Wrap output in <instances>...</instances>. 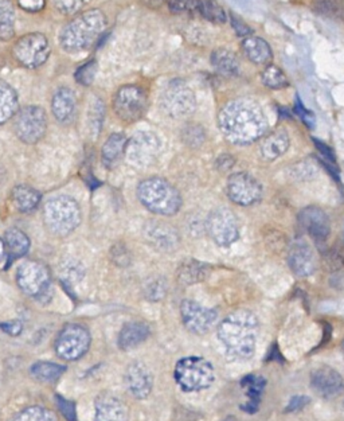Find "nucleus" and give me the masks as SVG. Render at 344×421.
<instances>
[{"label": "nucleus", "instance_id": "nucleus-33", "mask_svg": "<svg viewBox=\"0 0 344 421\" xmlns=\"http://www.w3.org/2000/svg\"><path fill=\"white\" fill-rule=\"evenodd\" d=\"M66 368L63 365H58V363H53V362H37L31 366V375L39 381V383H45V384H50L57 381L62 374L65 373Z\"/></svg>", "mask_w": 344, "mask_h": 421}, {"label": "nucleus", "instance_id": "nucleus-19", "mask_svg": "<svg viewBox=\"0 0 344 421\" xmlns=\"http://www.w3.org/2000/svg\"><path fill=\"white\" fill-rule=\"evenodd\" d=\"M288 264L292 272L299 277H308L313 273L316 267L315 255L306 241L297 240L291 245L288 253Z\"/></svg>", "mask_w": 344, "mask_h": 421}, {"label": "nucleus", "instance_id": "nucleus-18", "mask_svg": "<svg viewBox=\"0 0 344 421\" xmlns=\"http://www.w3.org/2000/svg\"><path fill=\"white\" fill-rule=\"evenodd\" d=\"M311 388L324 398H335L344 390V380L330 366H321L311 374Z\"/></svg>", "mask_w": 344, "mask_h": 421}, {"label": "nucleus", "instance_id": "nucleus-17", "mask_svg": "<svg viewBox=\"0 0 344 421\" xmlns=\"http://www.w3.org/2000/svg\"><path fill=\"white\" fill-rule=\"evenodd\" d=\"M299 221L303 229L318 244H324L331 233V223L326 211L316 206H308L300 211Z\"/></svg>", "mask_w": 344, "mask_h": 421}, {"label": "nucleus", "instance_id": "nucleus-40", "mask_svg": "<svg viewBox=\"0 0 344 421\" xmlns=\"http://www.w3.org/2000/svg\"><path fill=\"white\" fill-rule=\"evenodd\" d=\"M102 123H104V102L97 97H95L89 104V114H87V125L90 128V132L95 134V137L99 135Z\"/></svg>", "mask_w": 344, "mask_h": 421}, {"label": "nucleus", "instance_id": "nucleus-31", "mask_svg": "<svg viewBox=\"0 0 344 421\" xmlns=\"http://www.w3.org/2000/svg\"><path fill=\"white\" fill-rule=\"evenodd\" d=\"M18 112V96L13 87L0 81V124L13 119Z\"/></svg>", "mask_w": 344, "mask_h": 421}, {"label": "nucleus", "instance_id": "nucleus-23", "mask_svg": "<svg viewBox=\"0 0 344 421\" xmlns=\"http://www.w3.org/2000/svg\"><path fill=\"white\" fill-rule=\"evenodd\" d=\"M144 235L154 247L163 250L173 249L179 243L176 230L170 225L161 223L160 221H151L148 223L144 228Z\"/></svg>", "mask_w": 344, "mask_h": 421}, {"label": "nucleus", "instance_id": "nucleus-14", "mask_svg": "<svg viewBox=\"0 0 344 421\" xmlns=\"http://www.w3.org/2000/svg\"><path fill=\"white\" fill-rule=\"evenodd\" d=\"M208 233L220 247H230L240 237V228L237 218L229 209H217L210 213Z\"/></svg>", "mask_w": 344, "mask_h": 421}, {"label": "nucleus", "instance_id": "nucleus-1", "mask_svg": "<svg viewBox=\"0 0 344 421\" xmlns=\"http://www.w3.org/2000/svg\"><path fill=\"white\" fill-rule=\"evenodd\" d=\"M218 124L223 137L238 146L254 143L268 129V120L262 108L250 99L227 102L220 112Z\"/></svg>", "mask_w": 344, "mask_h": 421}, {"label": "nucleus", "instance_id": "nucleus-13", "mask_svg": "<svg viewBox=\"0 0 344 421\" xmlns=\"http://www.w3.org/2000/svg\"><path fill=\"white\" fill-rule=\"evenodd\" d=\"M159 149L160 142L158 137L152 132L141 131L136 132L135 135L127 142L124 158L131 166L143 169L156 161Z\"/></svg>", "mask_w": 344, "mask_h": 421}, {"label": "nucleus", "instance_id": "nucleus-9", "mask_svg": "<svg viewBox=\"0 0 344 421\" xmlns=\"http://www.w3.org/2000/svg\"><path fill=\"white\" fill-rule=\"evenodd\" d=\"M113 111L127 124L139 122L147 111V92L139 85L122 87L113 99Z\"/></svg>", "mask_w": 344, "mask_h": 421}, {"label": "nucleus", "instance_id": "nucleus-27", "mask_svg": "<svg viewBox=\"0 0 344 421\" xmlns=\"http://www.w3.org/2000/svg\"><path fill=\"white\" fill-rule=\"evenodd\" d=\"M242 49L245 51L246 57L253 63L262 65L268 63L272 60V49L269 43L258 37H247L242 42Z\"/></svg>", "mask_w": 344, "mask_h": 421}, {"label": "nucleus", "instance_id": "nucleus-51", "mask_svg": "<svg viewBox=\"0 0 344 421\" xmlns=\"http://www.w3.org/2000/svg\"><path fill=\"white\" fill-rule=\"evenodd\" d=\"M309 403V398L307 396H296L289 401L288 407H286V412H296L300 409L304 408Z\"/></svg>", "mask_w": 344, "mask_h": 421}, {"label": "nucleus", "instance_id": "nucleus-35", "mask_svg": "<svg viewBox=\"0 0 344 421\" xmlns=\"http://www.w3.org/2000/svg\"><path fill=\"white\" fill-rule=\"evenodd\" d=\"M242 386L247 388V396L250 397V403L244 407L246 412L254 413L258 409L259 396L262 393V389L265 386V380L259 375H247L242 380Z\"/></svg>", "mask_w": 344, "mask_h": 421}, {"label": "nucleus", "instance_id": "nucleus-7", "mask_svg": "<svg viewBox=\"0 0 344 421\" xmlns=\"http://www.w3.org/2000/svg\"><path fill=\"white\" fill-rule=\"evenodd\" d=\"M215 373L208 359L187 357L175 366V380L186 392H199L214 383Z\"/></svg>", "mask_w": 344, "mask_h": 421}, {"label": "nucleus", "instance_id": "nucleus-10", "mask_svg": "<svg viewBox=\"0 0 344 421\" xmlns=\"http://www.w3.org/2000/svg\"><path fill=\"white\" fill-rule=\"evenodd\" d=\"M48 129L46 112L41 107L28 105L14 116V131L26 144H36L45 137Z\"/></svg>", "mask_w": 344, "mask_h": 421}, {"label": "nucleus", "instance_id": "nucleus-28", "mask_svg": "<svg viewBox=\"0 0 344 421\" xmlns=\"http://www.w3.org/2000/svg\"><path fill=\"white\" fill-rule=\"evenodd\" d=\"M209 275V267L197 260H187L182 262L176 271V277L179 283L190 285L205 280Z\"/></svg>", "mask_w": 344, "mask_h": 421}, {"label": "nucleus", "instance_id": "nucleus-41", "mask_svg": "<svg viewBox=\"0 0 344 421\" xmlns=\"http://www.w3.org/2000/svg\"><path fill=\"white\" fill-rule=\"evenodd\" d=\"M167 289H168L167 282L160 276H154V277L148 279L144 284V297L148 300L158 302L166 297Z\"/></svg>", "mask_w": 344, "mask_h": 421}, {"label": "nucleus", "instance_id": "nucleus-36", "mask_svg": "<svg viewBox=\"0 0 344 421\" xmlns=\"http://www.w3.org/2000/svg\"><path fill=\"white\" fill-rule=\"evenodd\" d=\"M312 9L323 16L340 19L344 16V0H315Z\"/></svg>", "mask_w": 344, "mask_h": 421}, {"label": "nucleus", "instance_id": "nucleus-50", "mask_svg": "<svg viewBox=\"0 0 344 421\" xmlns=\"http://www.w3.org/2000/svg\"><path fill=\"white\" fill-rule=\"evenodd\" d=\"M16 4L27 13H39L45 9L46 0H16Z\"/></svg>", "mask_w": 344, "mask_h": 421}, {"label": "nucleus", "instance_id": "nucleus-5", "mask_svg": "<svg viewBox=\"0 0 344 421\" xmlns=\"http://www.w3.org/2000/svg\"><path fill=\"white\" fill-rule=\"evenodd\" d=\"M43 221L53 235H70L81 223V209L73 198L58 196L45 203Z\"/></svg>", "mask_w": 344, "mask_h": 421}, {"label": "nucleus", "instance_id": "nucleus-54", "mask_svg": "<svg viewBox=\"0 0 344 421\" xmlns=\"http://www.w3.org/2000/svg\"><path fill=\"white\" fill-rule=\"evenodd\" d=\"M143 6H146L148 9H152V10H155V9H160L161 6H163V3H164V0H139Z\"/></svg>", "mask_w": 344, "mask_h": 421}, {"label": "nucleus", "instance_id": "nucleus-45", "mask_svg": "<svg viewBox=\"0 0 344 421\" xmlns=\"http://www.w3.org/2000/svg\"><path fill=\"white\" fill-rule=\"evenodd\" d=\"M182 137H183V140H185L188 146L198 147V146L202 144V142L205 139V132L198 125H190V127H187L185 131H183Z\"/></svg>", "mask_w": 344, "mask_h": 421}, {"label": "nucleus", "instance_id": "nucleus-32", "mask_svg": "<svg viewBox=\"0 0 344 421\" xmlns=\"http://www.w3.org/2000/svg\"><path fill=\"white\" fill-rule=\"evenodd\" d=\"M4 243H6V248L9 250V253L15 259L23 257L30 249L28 237L16 228H11L6 232Z\"/></svg>", "mask_w": 344, "mask_h": 421}, {"label": "nucleus", "instance_id": "nucleus-2", "mask_svg": "<svg viewBox=\"0 0 344 421\" xmlns=\"http://www.w3.org/2000/svg\"><path fill=\"white\" fill-rule=\"evenodd\" d=\"M257 336V316L247 310L230 314L218 327V338L225 353L234 361L249 359L254 354Z\"/></svg>", "mask_w": 344, "mask_h": 421}, {"label": "nucleus", "instance_id": "nucleus-49", "mask_svg": "<svg viewBox=\"0 0 344 421\" xmlns=\"http://www.w3.org/2000/svg\"><path fill=\"white\" fill-rule=\"evenodd\" d=\"M230 21H232L234 31L238 37L247 38L252 36V28L246 25L240 16H237L235 14H230Z\"/></svg>", "mask_w": 344, "mask_h": 421}, {"label": "nucleus", "instance_id": "nucleus-30", "mask_svg": "<svg viewBox=\"0 0 344 421\" xmlns=\"http://www.w3.org/2000/svg\"><path fill=\"white\" fill-rule=\"evenodd\" d=\"M211 63L221 75H237L240 73V61L230 50L217 49L213 51Z\"/></svg>", "mask_w": 344, "mask_h": 421}, {"label": "nucleus", "instance_id": "nucleus-3", "mask_svg": "<svg viewBox=\"0 0 344 421\" xmlns=\"http://www.w3.org/2000/svg\"><path fill=\"white\" fill-rule=\"evenodd\" d=\"M108 21L97 9L77 14L73 19L62 28L60 42L62 49L68 53H81L90 49L107 30Z\"/></svg>", "mask_w": 344, "mask_h": 421}, {"label": "nucleus", "instance_id": "nucleus-48", "mask_svg": "<svg viewBox=\"0 0 344 421\" xmlns=\"http://www.w3.org/2000/svg\"><path fill=\"white\" fill-rule=\"evenodd\" d=\"M295 111L296 113L299 114V117L306 123L308 128H313V127H315L316 122H315V116H313V113L311 111H308L307 108L303 105V102L300 101L299 97L296 99Z\"/></svg>", "mask_w": 344, "mask_h": 421}, {"label": "nucleus", "instance_id": "nucleus-34", "mask_svg": "<svg viewBox=\"0 0 344 421\" xmlns=\"http://www.w3.org/2000/svg\"><path fill=\"white\" fill-rule=\"evenodd\" d=\"M15 34V7L11 0H0V39L10 41Z\"/></svg>", "mask_w": 344, "mask_h": 421}, {"label": "nucleus", "instance_id": "nucleus-4", "mask_svg": "<svg viewBox=\"0 0 344 421\" xmlns=\"http://www.w3.org/2000/svg\"><path fill=\"white\" fill-rule=\"evenodd\" d=\"M137 197L154 214L170 217L181 210V193L163 178H148L137 187Z\"/></svg>", "mask_w": 344, "mask_h": 421}, {"label": "nucleus", "instance_id": "nucleus-53", "mask_svg": "<svg viewBox=\"0 0 344 421\" xmlns=\"http://www.w3.org/2000/svg\"><path fill=\"white\" fill-rule=\"evenodd\" d=\"M313 143L316 144V149H319V152L324 159H327V161H331V163H335V154L332 152L331 149L328 146H326L324 143H321L318 139H313Z\"/></svg>", "mask_w": 344, "mask_h": 421}, {"label": "nucleus", "instance_id": "nucleus-42", "mask_svg": "<svg viewBox=\"0 0 344 421\" xmlns=\"http://www.w3.org/2000/svg\"><path fill=\"white\" fill-rule=\"evenodd\" d=\"M90 0H50L54 10L66 16H72L81 13V10L89 4Z\"/></svg>", "mask_w": 344, "mask_h": 421}, {"label": "nucleus", "instance_id": "nucleus-24", "mask_svg": "<svg viewBox=\"0 0 344 421\" xmlns=\"http://www.w3.org/2000/svg\"><path fill=\"white\" fill-rule=\"evenodd\" d=\"M149 336V327L143 322H129L124 324L119 334V347L128 351L141 345Z\"/></svg>", "mask_w": 344, "mask_h": 421}, {"label": "nucleus", "instance_id": "nucleus-8", "mask_svg": "<svg viewBox=\"0 0 344 421\" xmlns=\"http://www.w3.org/2000/svg\"><path fill=\"white\" fill-rule=\"evenodd\" d=\"M160 108L168 117L185 119L197 108L193 90L182 80H172L160 95Z\"/></svg>", "mask_w": 344, "mask_h": 421}, {"label": "nucleus", "instance_id": "nucleus-37", "mask_svg": "<svg viewBox=\"0 0 344 421\" xmlns=\"http://www.w3.org/2000/svg\"><path fill=\"white\" fill-rule=\"evenodd\" d=\"M199 15L210 22L218 23V25H222L227 21V15L225 13V10L215 0H200Z\"/></svg>", "mask_w": 344, "mask_h": 421}, {"label": "nucleus", "instance_id": "nucleus-21", "mask_svg": "<svg viewBox=\"0 0 344 421\" xmlns=\"http://www.w3.org/2000/svg\"><path fill=\"white\" fill-rule=\"evenodd\" d=\"M51 111L58 123L63 125L73 123L77 113V99L69 87H60L51 100Z\"/></svg>", "mask_w": 344, "mask_h": 421}, {"label": "nucleus", "instance_id": "nucleus-39", "mask_svg": "<svg viewBox=\"0 0 344 421\" xmlns=\"http://www.w3.org/2000/svg\"><path fill=\"white\" fill-rule=\"evenodd\" d=\"M13 421H58L54 412L43 407H30L18 413Z\"/></svg>", "mask_w": 344, "mask_h": 421}, {"label": "nucleus", "instance_id": "nucleus-46", "mask_svg": "<svg viewBox=\"0 0 344 421\" xmlns=\"http://www.w3.org/2000/svg\"><path fill=\"white\" fill-rule=\"evenodd\" d=\"M55 401H57V405H58L62 416L68 421H75L77 413H75V407H74L73 403L62 396L55 397Z\"/></svg>", "mask_w": 344, "mask_h": 421}, {"label": "nucleus", "instance_id": "nucleus-12", "mask_svg": "<svg viewBox=\"0 0 344 421\" xmlns=\"http://www.w3.org/2000/svg\"><path fill=\"white\" fill-rule=\"evenodd\" d=\"M92 338L81 324H66L57 336L55 353L65 361H75L84 357L89 350Z\"/></svg>", "mask_w": 344, "mask_h": 421}, {"label": "nucleus", "instance_id": "nucleus-29", "mask_svg": "<svg viewBox=\"0 0 344 421\" xmlns=\"http://www.w3.org/2000/svg\"><path fill=\"white\" fill-rule=\"evenodd\" d=\"M11 199L16 210L31 213L37 209L41 202V194L33 187L21 185L14 188Z\"/></svg>", "mask_w": 344, "mask_h": 421}, {"label": "nucleus", "instance_id": "nucleus-38", "mask_svg": "<svg viewBox=\"0 0 344 421\" xmlns=\"http://www.w3.org/2000/svg\"><path fill=\"white\" fill-rule=\"evenodd\" d=\"M262 82L265 87L271 89H283L289 85V81L286 75H284L283 70L274 65H269L264 72H262Z\"/></svg>", "mask_w": 344, "mask_h": 421}, {"label": "nucleus", "instance_id": "nucleus-20", "mask_svg": "<svg viewBox=\"0 0 344 421\" xmlns=\"http://www.w3.org/2000/svg\"><path fill=\"white\" fill-rule=\"evenodd\" d=\"M125 383L129 389V392L136 398H147L152 390L154 378L147 366L141 362H134L128 366L125 373Z\"/></svg>", "mask_w": 344, "mask_h": 421}, {"label": "nucleus", "instance_id": "nucleus-25", "mask_svg": "<svg viewBox=\"0 0 344 421\" xmlns=\"http://www.w3.org/2000/svg\"><path fill=\"white\" fill-rule=\"evenodd\" d=\"M289 149V137L285 131H274L261 143V155L267 161L280 158Z\"/></svg>", "mask_w": 344, "mask_h": 421}, {"label": "nucleus", "instance_id": "nucleus-26", "mask_svg": "<svg viewBox=\"0 0 344 421\" xmlns=\"http://www.w3.org/2000/svg\"><path fill=\"white\" fill-rule=\"evenodd\" d=\"M128 139L123 134H113L108 137L101 149V159L107 169H113L123 159Z\"/></svg>", "mask_w": 344, "mask_h": 421}, {"label": "nucleus", "instance_id": "nucleus-11", "mask_svg": "<svg viewBox=\"0 0 344 421\" xmlns=\"http://www.w3.org/2000/svg\"><path fill=\"white\" fill-rule=\"evenodd\" d=\"M50 55L49 39L41 33H30L14 45V60L27 69H36L48 61Z\"/></svg>", "mask_w": 344, "mask_h": 421}, {"label": "nucleus", "instance_id": "nucleus-56", "mask_svg": "<svg viewBox=\"0 0 344 421\" xmlns=\"http://www.w3.org/2000/svg\"><path fill=\"white\" fill-rule=\"evenodd\" d=\"M225 421H234V419H232V417H229V419H226V420Z\"/></svg>", "mask_w": 344, "mask_h": 421}, {"label": "nucleus", "instance_id": "nucleus-6", "mask_svg": "<svg viewBox=\"0 0 344 421\" xmlns=\"http://www.w3.org/2000/svg\"><path fill=\"white\" fill-rule=\"evenodd\" d=\"M16 283L21 291L42 304H46L54 295L49 270L45 264L28 260L22 262L16 271Z\"/></svg>", "mask_w": 344, "mask_h": 421}, {"label": "nucleus", "instance_id": "nucleus-16", "mask_svg": "<svg viewBox=\"0 0 344 421\" xmlns=\"http://www.w3.org/2000/svg\"><path fill=\"white\" fill-rule=\"evenodd\" d=\"M181 315L187 330L197 335L209 333L218 319L217 311L203 307L193 300H185L182 303Z\"/></svg>", "mask_w": 344, "mask_h": 421}, {"label": "nucleus", "instance_id": "nucleus-55", "mask_svg": "<svg viewBox=\"0 0 344 421\" xmlns=\"http://www.w3.org/2000/svg\"><path fill=\"white\" fill-rule=\"evenodd\" d=\"M6 253H7V248H6V243L0 238V261L4 260L6 257Z\"/></svg>", "mask_w": 344, "mask_h": 421}, {"label": "nucleus", "instance_id": "nucleus-52", "mask_svg": "<svg viewBox=\"0 0 344 421\" xmlns=\"http://www.w3.org/2000/svg\"><path fill=\"white\" fill-rule=\"evenodd\" d=\"M0 327L3 329L4 333L10 335H19L22 333V329H23L22 323L19 322V321L3 323V324H0Z\"/></svg>", "mask_w": 344, "mask_h": 421}, {"label": "nucleus", "instance_id": "nucleus-43", "mask_svg": "<svg viewBox=\"0 0 344 421\" xmlns=\"http://www.w3.org/2000/svg\"><path fill=\"white\" fill-rule=\"evenodd\" d=\"M168 10L172 14L199 15L200 0H168Z\"/></svg>", "mask_w": 344, "mask_h": 421}, {"label": "nucleus", "instance_id": "nucleus-22", "mask_svg": "<svg viewBox=\"0 0 344 421\" xmlns=\"http://www.w3.org/2000/svg\"><path fill=\"white\" fill-rule=\"evenodd\" d=\"M128 409L122 400L108 393L96 398V421H127Z\"/></svg>", "mask_w": 344, "mask_h": 421}, {"label": "nucleus", "instance_id": "nucleus-44", "mask_svg": "<svg viewBox=\"0 0 344 421\" xmlns=\"http://www.w3.org/2000/svg\"><path fill=\"white\" fill-rule=\"evenodd\" d=\"M96 73H97V63L95 60H90L77 69L74 77L78 84H81L84 87H89L93 84Z\"/></svg>", "mask_w": 344, "mask_h": 421}, {"label": "nucleus", "instance_id": "nucleus-47", "mask_svg": "<svg viewBox=\"0 0 344 421\" xmlns=\"http://www.w3.org/2000/svg\"><path fill=\"white\" fill-rule=\"evenodd\" d=\"M112 259L119 267H128V264L131 262L129 252L127 250L125 245H122V244L112 248Z\"/></svg>", "mask_w": 344, "mask_h": 421}, {"label": "nucleus", "instance_id": "nucleus-15", "mask_svg": "<svg viewBox=\"0 0 344 421\" xmlns=\"http://www.w3.org/2000/svg\"><path fill=\"white\" fill-rule=\"evenodd\" d=\"M227 196L237 205L250 206L262 197V186L250 174H233L227 181Z\"/></svg>", "mask_w": 344, "mask_h": 421}]
</instances>
